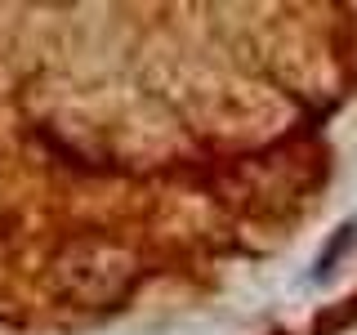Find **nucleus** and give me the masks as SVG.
I'll use <instances>...</instances> for the list:
<instances>
[{
	"label": "nucleus",
	"instance_id": "nucleus-1",
	"mask_svg": "<svg viewBox=\"0 0 357 335\" xmlns=\"http://www.w3.org/2000/svg\"><path fill=\"white\" fill-rule=\"evenodd\" d=\"M353 246H357V215H353V219H344L340 228H335V237H331V246H326V251L317 255V268H312V282H326V277H331V268L340 264L344 255L353 251Z\"/></svg>",
	"mask_w": 357,
	"mask_h": 335
},
{
	"label": "nucleus",
	"instance_id": "nucleus-2",
	"mask_svg": "<svg viewBox=\"0 0 357 335\" xmlns=\"http://www.w3.org/2000/svg\"><path fill=\"white\" fill-rule=\"evenodd\" d=\"M349 322H357V295L353 299H344L340 308H326V313H317V318H312V335H335V331H344L349 327Z\"/></svg>",
	"mask_w": 357,
	"mask_h": 335
}]
</instances>
